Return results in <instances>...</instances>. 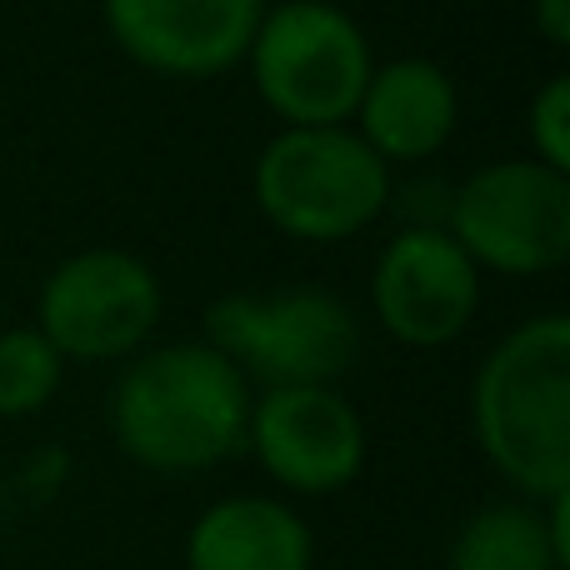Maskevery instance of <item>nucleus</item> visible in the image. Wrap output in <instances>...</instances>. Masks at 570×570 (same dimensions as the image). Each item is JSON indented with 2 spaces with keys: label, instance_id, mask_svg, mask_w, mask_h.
I'll list each match as a JSON object with an SVG mask.
<instances>
[{
  "label": "nucleus",
  "instance_id": "obj_1",
  "mask_svg": "<svg viewBox=\"0 0 570 570\" xmlns=\"http://www.w3.org/2000/svg\"><path fill=\"white\" fill-rule=\"evenodd\" d=\"M250 381L206 341L140 351L110 395L120 455L156 475H200L246 451Z\"/></svg>",
  "mask_w": 570,
  "mask_h": 570
},
{
  "label": "nucleus",
  "instance_id": "obj_2",
  "mask_svg": "<svg viewBox=\"0 0 570 570\" xmlns=\"http://www.w3.org/2000/svg\"><path fill=\"white\" fill-rule=\"evenodd\" d=\"M471 435L521 501L570 491V321L546 311L521 321L475 365Z\"/></svg>",
  "mask_w": 570,
  "mask_h": 570
},
{
  "label": "nucleus",
  "instance_id": "obj_3",
  "mask_svg": "<svg viewBox=\"0 0 570 570\" xmlns=\"http://www.w3.org/2000/svg\"><path fill=\"white\" fill-rule=\"evenodd\" d=\"M256 206L281 236L335 246L391 206V166L351 126H285L250 170Z\"/></svg>",
  "mask_w": 570,
  "mask_h": 570
},
{
  "label": "nucleus",
  "instance_id": "obj_4",
  "mask_svg": "<svg viewBox=\"0 0 570 570\" xmlns=\"http://www.w3.org/2000/svg\"><path fill=\"white\" fill-rule=\"evenodd\" d=\"M246 60L285 126H345L375 70L371 36L335 0H281L261 16Z\"/></svg>",
  "mask_w": 570,
  "mask_h": 570
},
{
  "label": "nucleus",
  "instance_id": "obj_5",
  "mask_svg": "<svg viewBox=\"0 0 570 570\" xmlns=\"http://www.w3.org/2000/svg\"><path fill=\"white\" fill-rule=\"evenodd\" d=\"M206 345H216L246 381L276 385H335L361 351V321L331 291L295 285L271 295H220L200 315Z\"/></svg>",
  "mask_w": 570,
  "mask_h": 570
},
{
  "label": "nucleus",
  "instance_id": "obj_6",
  "mask_svg": "<svg viewBox=\"0 0 570 570\" xmlns=\"http://www.w3.org/2000/svg\"><path fill=\"white\" fill-rule=\"evenodd\" d=\"M445 236L495 276H546L570 256V176L531 156L491 160L451 190Z\"/></svg>",
  "mask_w": 570,
  "mask_h": 570
},
{
  "label": "nucleus",
  "instance_id": "obj_7",
  "mask_svg": "<svg viewBox=\"0 0 570 570\" xmlns=\"http://www.w3.org/2000/svg\"><path fill=\"white\" fill-rule=\"evenodd\" d=\"M160 311L166 291L146 261L116 246H90L40 281L36 331L60 361H126L150 341Z\"/></svg>",
  "mask_w": 570,
  "mask_h": 570
},
{
  "label": "nucleus",
  "instance_id": "obj_8",
  "mask_svg": "<svg viewBox=\"0 0 570 570\" xmlns=\"http://www.w3.org/2000/svg\"><path fill=\"white\" fill-rule=\"evenodd\" d=\"M246 451L291 495H335L365 471L371 435L335 385H276L250 401Z\"/></svg>",
  "mask_w": 570,
  "mask_h": 570
},
{
  "label": "nucleus",
  "instance_id": "obj_9",
  "mask_svg": "<svg viewBox=\"0 0 570 570\" xmlns=\"http://www.w3.org/2000/svg\"><path fill=\"white\" fill-rule=\"evenodd\" d=\"M371 311L411 351L451 345L481 311V271L441 226H405L375 256Z\"/></svg>",
  "mask_w": 570,
  "mask_h": 570
},
{
  "label": "nucleus",
  "instance_id": "obj_10",
  "mask_svg": "<svg viewBox=\"0 0 570 570\" xmlns=\"http://www.w3.org/2000/svg\"><path fill=\"white\" fill-rule=\"evenodd\" d=\"M106 30L136 66L176 80L226 76L246 60L261 0H100Z\"/></svg>",
  "mask_w": 570,
  "mask_h": 570
},
{
  "label": "nucleus",
  "instance_id": "obj_11",
  "mask_svg": "<svg viewBox=\"0 0 570 570\" xmlns=\"http://www.w3.org/2000/svg\"><path fill=\"white\" fill-rule=\"evenodd\" d=\"M355 136L385 160V166H415L431 160L461 120V96L445 66L431 56H395L371 70L355 106Z\"/></svg>",
  "mask_w": 570,
  "mask_h": 570
},
{
  "label": "nucleus",
  "instance_id": "obj_12",
  "mask_svg": "<svg viewBox=\"0 0 570 570\" xmlns=\"http://www.w3.org/2000/svg\"><path fill=\"white\" fill-rule=\"evenodd\" d=\"M315 535L276 495H220L190 521L186 570H311Z\"/></svg>",
  "mask_w": 570,
  "mask_h": 570
},
{
  "label": "nucleus",
  "instance_id": "obj_13",
  "mask_svg": "<svg viewBox=\"0 0 570 570\" xmlns=\"http://www.w3.org/2000/svg\"><path fill=\"white\" fill-rule=\"evenodd\" d=\"M445 570H561L535 501H491L455 531Z\"/></svg>",
  "mask_w": 570,
  "mask_h": 570
},
{
  "label": "nucleus",
  "instance_id": "obj_14",
  "mask_svg": "<svg viewBox=\"0 0 570 570\" xmlns=\"http://www.w3.org/2000/svg\"><path fill=\"white\" fill-rule=\"evenodd\" d=\"M60 375H66V361L36 325L0 331V415L6 421L46 411L60 391Z\"/></svg>",
  "mask_w": 570,
  "mask_h": 570
},
{
  "label": "nucleus",
  "instance_id": "obj_15",
  "mask_svg": "<svg viewBox=\"0 0 570 570\" xmlns=\"http://www.w3.org/2000/svg\"><path fill=\"white\" fill-rule=\"evenodd\" d=\"M525 136H531V160L570 176V80L566 76H551L531 96Z\"/></svg>",
  "mask_w": 570,
  "mask_h": 570
},
{
  "label": "nucleus",
  "instance_id": "obj_16",
  "mask_svg": "<svg viewBox=\"0 0 570 570\" xmlns=\"http://www.w3.org/2000/svg\"><path fill=\"white\" fill-rule=\"evenodd\" d=\"M531 20L551 46H570V0H531Z\"/></svg>",
  "mask_w": 570,
  "mask_h": 570
}]
</instances>
